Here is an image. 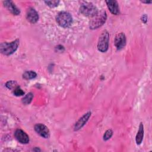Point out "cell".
Masks as SVG:
<instances>
[{
	"label": "cell",
	"instance_id": "obj_1",
	"mask_svg": "<svg viewBox=\"0 0 152 152\" xmlns=\"http://www.w3.org/2000/svg\"><path fill=\"white\" fill-rule=\"evenodd\" d=\"M107 19L106 12L104 10L98 11V12L93 17L90 21L89 27L90 29H97L102 26Z\"/></svg>",
	"mask_w": 152,
	"mask_h": 152
},
{
	"label": "cell",
	"instance_id": "obj_2",
	"mask_svg": "<svg viewBox=\"0 0 152 152\" xmlns=\"http://www.w3.org/2000/svg\"><path fill=\"white\" fill-rule=\"evenodd\" d=\"M19 40L15 39L11 42H3L0 45V51L4 55H10L14 53L19 46Z\"/></svg>",
	"mask_w": 152,
	"mask_h": 152
},
{
	"label": "cell",
	"instance_id": "obj_3",
	"mask_svg": "<svg viewBox=\"0 0 152 152\" xmlns=\"http://www.w3.org/2000/svg\"><path fill=\"white\" fill-rule=\"evenodd\" d=\"M56 21L59 26L64 28H66L71 25L72 17L70 13L66 11H61L56 15Z\"/></svg>",
	"mask_w": 152,
	"mask_h": 152
},
{
	"label": "cell",
	"instance_id": "obj_4",
	"mask_svg": "<svg viewBox=\"0 0 152 152\" xmlns=\"http://www.w3.org/2000/svg\"><path fill=\"white\" fill-rule=\"evenodd\" d=\"M80 12L84 16L93 17L98 12L97 8L91 2H84L80 7Z\"/></svg>",
	"mask_w": 152,
	"mask_h": 152
},
{
	"label": "cell",
	"instance_id": "obj_5",
	"mask_svg": "<svg viewBox=\"0 0 152 152\" xmlns=\"http://www.w3.org/2000/svg\"><path fill=\"white\" fill-rule=\"evenodd\" d=\"M109 42V32L104 30L99 36L97 42V49L101 52H106L108 50Z\"/></svg>",
	"mask_w": 152,
	"mask_h": 152
},
{
	"label": "cell",
	"instance_id": "obj_6",
	"mask_svg": "<svg viewBox=\"0 0 152 152\" xmlns=\"http://www.w3.org/2000/svg\"><path fill=\"white\" fill-rule=\"evenodd\" d=\"M126 39L124 33H119L115 36L114 43L118 50H121L124 48L126 45Z\"/></svg>",
	"mask_w": 152,
	"mask_h": 152
},
{
	"label": "cell",
	"instance_id": "obj_7",
	"mask_svg": "<svg viewBox=\"0 0 152 152\" xmlns=\"http://www.w3.org/2000/svg\"><path fill=\"white\" fill-rule=\"evenodd\" d=\"M35 131L42 137L48 138L49 137L50 132L48 128L42 124H37L34 126Z\"/></svg>",
	"mask_w": 152,
	"mask_h": 152
},
{
	"label": "cell",
	"instance_id": "obj_8",
	"mask_svg": "<svg viewBox=\"0 0 152 152\" xmlns=\"http://www.w3.org/2000/svg\"><path fill=\"white\" fill-rule=\"evenodd\" d=\"M14 136L17 140L21 144H27L29 142L28 135L22 129H17L14 132Z\"/></svg>",
	"mask_w": 152,
	"mask_h": 152
},
{
	"label": "cell",
	"instance_id": "obj_9",
	"mask_svg": "<svg viewBox=\"0 0 152 152\" xmlns=\"http://www.w3.org/2000/svg\"><path fill=\"white\" fill-rule=\"evenodd\" d=\"M26 18L31 23L34 24L39 20V14L33 7H30L26 12Z\"/></svg>",
	"mask_w": 152,
	"mask_h": 152
},
{
	"label": "cell",
	"instance_id": "obj_10",
	"mask_svg": "<svg viewBox=\"0 0 152 152\" xmlns=\"http://www.w3.org/2000/svg\"><path fill=\"white\" fill-rule=\"evenodd\" d=\"M91 114V112H88L86 113H85L84 115H83L82 117H81L74 125V131H78L83 126H84V125L88 121V119L90 118Z\"/></svg>",
	"mask_w": 152,
	"mask_h": 152
},
{
	"label": "cell",
	"instance_id": "obj_11",
	"mask_svg": "<svg viewBox=\"0 0 152 152\" xmlns=\"http://www.w3.org/2000/svg\"><path fill=\"white\" fill-rule=\"evenodd\" d=\"M3 4L4 7L13 15H18L20 14V10L17 8V7L12 1H3Z\"/></svg>",
	"mask_w": 152,
	"mask_h": 152
},
{
	"label": "cell",
	"instance_id": "obj_12",
	"mask_svg": "<svg viewBox=\"0 0 152 152\" xmlns=\"http://www.w3.org/2000/svg\"><path fill=\"white\" fill-rule=\"evenodd\" d=\"M107 6L110 11V12L114 15H118L119 14V8L118 3L115 0H107L106 1Z\"/></svg>",
	"mask_w": 152,
	"mask_h": 152
},
{
	"label": "cell",
	"instance_id": "obj_13",
	"mask_svg": "<svg viewBox=\"0 0 152 152\" xmlns=\"http://www.w3.org/2000/svg\"><path fill=\"white\" fill-rule=\"evenodd\" d=\"M144 137V126L142 122L140 124L138 131L137 132V134L136 135L135 137V141L137 142V144L139 145L142 142V139Z\"/></svg>",
	"mask_w": 152,
	"mask_h": 152
},
{
	"label": "cell",
	"instance_id": "obj_14",
	"mask_svg": "<svg viewBox=\"0 0 152 152\" xmlns=\"http://www.w3.org/2000/svg\"><path fill=\"white\" fill-rule=\"evenodd\" d=\"M37 74L34 71H26L23 74V78L25 80H31L35 78Z\"/></svg>",
	"mask_w": 152,
	"mask_h": 152
},
{
	"label": "cell",
	"instance_id": "obj_15",
	"mask_svg": "<svg viewBox=\"0 0 152 152\" xmlns=\"http://www.w3.org/2000/svg\"><path fill=\"white\" fill-rule=\"evenodd\" d=\"M33 98V94L32 93H27L23 99H22V103L24 104H28L31 103L32 99Z\"/></svg>",
	"mask_w": 152,
	"mask_h": 152
},
{
	"label": "cell",
	"instance_id": "obj_16",
	"mask_svg": "<svg viewBox=\"0 0 152 152\" xmlns=\"http://www.w3.org/2000/svg\"><path fill=\"white\" fill-rule=\"evenodd\" d=\"M6 87L9 88V89H12V88H16L17 87H19L17 83L14 80H11V81H8V82L6 83L5 84Z\"/></svg>",
	"mask_w": 152,
	"mask_h": 152
},
{
	"label": "cell",
	"instance_id": "obj_17",
	"mask_svg": "<svg viewBox=\"0 0 152 152\" xmlns=\"http://www.w3.org/2000/svg\"><path fill=\"white\" fill-rule=\"evenodd\" d=\"M45 2L50 8H54L58 5L59 1H45Z\"/></svg>",
	"mask_w": 152,
	"mask_h": 152
},
{
	"label": "cell",
	"instance_id": "obj_18",
	"mask_svg": "<svg viewBox=\"0 0 152 152\" xmlns=\"http://www.w3.org/2000/svg\"><path fill=\"white\" fill-rule=\"evenodd\" d=\"M112 135H113V131L110 129H107L103 135V140L107 141L109 140L112 137Z\"/></svg>",
	"mask_w": 152,
	"mask_h": 152
},
{
	"label": "cell",
	"instance_id": "obj_19",
	"mask_svg": "<svg viewBox=\"0 0 152 152\" xmlns=\"http://www.w3.org/2000/svg\"><path fill=\"white\" fill-rule=\"evenodd\" d=\"M13 94L15 96H21L24 94V92L23 91V90L21 88H20V87H18L14 90Z\"/></svg>",
	"mask_w": 152,
	"mask_h": 152
},
{
	"label": "cell",
	"instance_id": "obj_20",
	"mask_svg": "<svg viewBox=\"0 0 152 152\" xmlns=\"http://www.w3.org/2000/svg\"><path fill=\"white\" fill-rule=\"evenodd\" d=\"M147 18H148L147 15L146 14H144V15L141 17V21H142L143 23H146L147 21Z\"/></svg>",
	"mask_w": 152,
	"mask_h": 152
},
{
	"label": "cell",
	"instance_id": "obj_21",
	"mask_svg": "<svg viewBox=\"0 0 152 152\" xmlns=\"http://www.w3.org/2000/svg\"><path fill=\"white\" fill-rule=\"evenodd\" d=\"M56 49H57V51H59V52H63L64 50V48L63 46L62 45H58L56 47Z\"/></svg>",
	"mask_w": 152,
	"mask_h": 152
},
{
	"label": "cell",
	"instance_id": "obj_22",
	"mask_svg": "<svg viewBox=\"0 0 152 152\" xmlns=\"http://www.w3.org/2000/svg\"><path fill=\"white\" fill-rule=\"evenodd\" d=\"M142 3H145V4H150V3H151V1H141Z\"/></svg>",
	"mask_w": 152,
	"mask_h": 152
}]
</instances>
